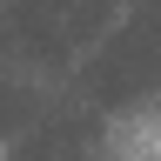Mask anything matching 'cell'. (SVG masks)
<instances>
[{"label":"cell","instance_id":"6da1fadb","mask_svg":"<svg viewBox=\"0 0 161 161\" xmlns=\"http://www.w3.org/2000/svg\"><path fill=\"white\" fill-rule=\"evenodd\" d=\"M154 154H161V148H154Z\"/></svg>","mask_w":161,"mask_h":161}]
</instances>
